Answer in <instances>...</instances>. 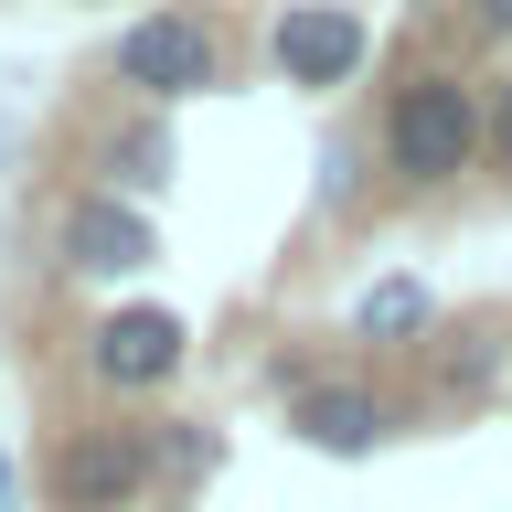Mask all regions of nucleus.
Wrapping results in <instances>:
<instances>
[{"label":"nucleus","mask_w":512,"mask_h":512,"mask_svg":"<svg viewBox=\"0 0 512 512\" xmlns=\"http://www.w3.org/2000/svg\"><path fill=\"white\" fill-rule=\"evenodd\" d=\"M512 374V310H448L427 342L406 352V416L416 427H448V416H480Z\"/></svg>","instance_id":"4"},{"label":"nucleus","mask_w":512,"mask_h":512,"mask_svg":"<svg viewBox=\"0 0 512 512\" xmlns=\"http://www.w3.org/2000/svg\"><path fill=\"white\" fill-rule=\"evenodd\" d=\"M406 22L416 32H448V43H459V54H502L512 43V0H406Z\"/></svg>","instance_id":"11"},{"label":"nucleus","mask_w":512,"mask_h":512,"mask_svg":"<svg viewBox=\"0 0 512 512\" xmlns=\"http://www.w3.org/2000/svg\"><path fill=\"white\" fill-rule=\"evenodd\" d=\"M438 320H448V310H438V288H427V278H374L363 299H352V342L374 352V363H406Z\"/></svg>","instance_id":"10"},{"label":"nucleus","mask_w":512,"mask_h":512,"mask_svg":"<svg viewBox=\"0 0 512 512\" xmlns=\"http://www.w3.org/2000/svg\"><path fill=\"white\" fill-rule=\"evenodd\" d=\"M64 139H75V171H86V192H118V203H139V192H171V171H182L171 107H139V96H118V86H96L86 118H64Z\"/></svg>","instance_id":"5"},{"label":"nucleus","mask_w":512,"mask_h":512,"mask_svg":"<svg viewBox=\"0 0 512 512\" xmlns=\"http://www.w3.org/2000/svg\"><path fill=\"white\" fill-rule=\"evenodd\" d=\"M160 512H182V502H160Z\"/></svg>","instance_id":"15"},{"label":"nucleus","mask_w":512,"mask_h":512,"mask_svg":"<svg viewBox=\"0 0 512 512\" xmlns=\"http://www.w3.org/2000/svg\"><path fill=\"white\" fill-rule=\"evenodd\" d=\"M150 256H160V235H150V214H139V203H118V192H86V182L54 203L43 267H54L64 288H75V278H139Z\"/></svg>","instance_id":"7"},{"label":"nucleus","mask_w":512,"mask_h":512,"mask_svg":"<svg viewBox=\"0 0 512 512\" xmlns=\"http://www.w3.org/2000/svg\"><path fill=\"white\" fill-rule=\"evenodd\" d=\"M96 86L139 96V107L224 96V86H235V32H224V11H203V0H160V11H139V22L107 43Z\"/></svg>","instance_id":"3"},{"label":"nucleus","mask_w":512,"mask_h":512,"mask_svg":"<svg viewBox=\"0 0 512 512\" xmlns=\"http://www.w3.org/2000/svg\"><path fill=\"white\" fill-rule=\"evenodd\" d=\"M363 54H374V32H363V11H342V0H288L278 22H267V64H278L288 86H352L363 75Z\"/></svg>","instance_id":"9"},{"label":"nucleus","mask_w":512,"mask_h":512,"mask_svg":"<svg viewBox=\"0 0 512 512\" xmlns=\"http://www.w3.org/2000/svg\"><path fill=\"white\" fill-rule=\"evenodd\" d=\"M203 470H214V427H192V416H160V502H182Z\"/></svg>","instance_id":"12"},{"label":"nucleus","mask_w":512,"mask_h":512,"mask_svg":"<svg viewBox=\"0 0 512 512\" xmlns=\"http://www.w3.org/2000/svg\"><path fill=\"white\" fill-rule=\"evenodd\" d=\"M0 512H22V470H11V448H0Z\"/></svg>","instance_id":"14"},{"label":"nucleus","mask_w":512,"mask_h":512,"mask_svg":"<svg viewBox=\"0 0 512 512\" xmlns=\"http://www.w3.org/2000/svg\"><path fill=\"white\" fill-rule=\"evenodd\" d=\"M182 363H192V331L171 310H107V320L75 331V374L96 395H160Z\"/></svg>","instance_id":"8"},{"label":"nucleus","mask_w":512,"mask_h":512,"mask_svg":"<svg viewBox=\"0 0 512 512\" xmlns=\"http://www.w3.org/2000/svg\"><path fill=\"white\" fill-rule=\"evenodd\" d=\"M480 192H512V75L491 86V139H480Z\"/></svg>","instance_id":"13"},{"label":"nucleus","mask_w":512,"mask_h":512,"mask_svg":"<svg viewBox=\"0 0 512 512\" xmlns=\"http://www.w3.org/2000/svg\"><path fill=\"white\" fill-rule=\"evenodd\" d=\"M374 139V182L395 214H459L480 192V139H491V86L448 32H416L384 54V86L363 107Z\"/></svg>","instance_id":"1"},{"label":"nucleus","mask_w":512,"mask_h":512,"mask_svg":"<svg viewBox=\"0 0 512 512\" xmlns=\"http://www.w3.org/2000/svg\"><path fill=\"white\" fill-rule=\"evenodd\" d=\"M32 491H43V512H139L160 491V416H107V406L54 416Z\"/></svg>","instance_id":"2"},{"label":"nucleus","mask_w":512,"mask_h":512,"mask_svg":"<svg viewBox=\"0 0 512 512\" xmlns=\"http://www.w3.org/2000/svg\"><path fill=\"white\" fill-rule=\"evenodd\" d=\"M406 427H416L406 395H395V384H374V374H352V363H342V374L320 363V374L288 395V438L320 448V459H374V448H395Z\"/></svg>","instance_id":"6"}]
</instances>
